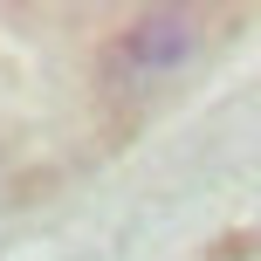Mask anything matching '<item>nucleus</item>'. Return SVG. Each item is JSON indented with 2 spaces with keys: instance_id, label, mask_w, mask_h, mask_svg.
Wrapping results in <instances>:
<instances>
[{
  "instance_id": "nucleus-1",
  "label": "nucleus",
  "mask_w": 261,
  "mask_h": 261,
  "mask_svg": "<svg viewBox=\"0 0 261 261\" xmlns=\"http://www.w3.org/2000/svg\"><path fill=\"white\" fill-rule=\"evenodd\" d=\"M199 48H206V14H193V7H144L138 21L117 28V41L103 55V76H110V90L144 96L158 83H172L179 69H193Z\"/></svg>"
}]
</instances>
